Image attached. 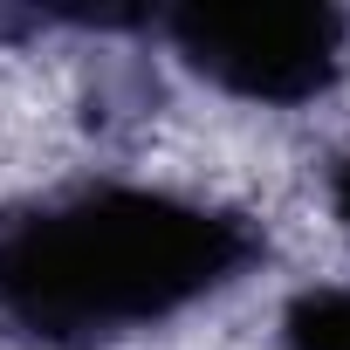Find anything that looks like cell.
Returning <instances> with one entry per match:
<instances>
[{"instance_id": "cell-1", "label": "cell", "mask_w": 350, "mask_h": 350, "mask_svg": "<svg viewBox=\"0 0 350 350\" xmlns=\"http://www.w3.org/2000/svg\"><path fill=\"white\" fill-rule=\"evenodd\" d=\"M254 227L158 186H83L0 220V316L49 343L151 329L227 288Z\"/></svg>"}, {"instance_id": "cell-2", "label": "cell", "mask_w": 350, "mask_h": 350, "mask_svg": "<svg viewBox=\"0 0 350 350\" xmlns=\"http://www.w3.org/2000/svg\"><path fill=\"white\" fill-rule=\"evenodd\" d=\"M350 21L316 0H247V8H179L172 49L193 76L247 103H309L343 69Z\"/></svg>"}, {"instance_id": "cell-4", "label": "cell", "mask_w": 350, "mask_h": 350, "mask_svg": "<svg viewBox=\"0 0 350 350\" xmlns=\"http://www.w3.org/2000/svg\"><path fill=\"white\" fill-rule=\"evenodd\" d=\"M329 206H336V220L350 227V151L336 158V179H329Z\"/></svg>"}, {"instance_id": "cell-3", "label": "cell", "mask_w": 350, "mask_h": 350, "mask_svg": "<svg viewBox=\"0 0 350 350\" xmlns=\"http://www.w3.org/2000/svg\"><path fill=\"white\" fill-rule=\"evenodd\" d=\"M282 350H350V288H302L282 316Z\"/></svg>"}]
</instances>
